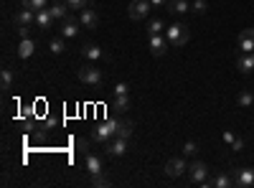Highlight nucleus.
Returning <instances> with one entry per match:
<instances>
[{
  "instance_id": "18",
  "label": "nucleus",
  "mask_w": 254,
  "mask_h": 188,
  "mask_svg": "<svg viewBox=\"0 0 254 188\" xmlns=\"http://www.w3.org/2000/svg\"><path fill=\"white\" fill-rule=\"evenodd\" d=\"M236 66L242 74H249V71H254V54H242L236 59Z\"/></svg>"
},
{
  "instance_id": "27",
  "label": "nucleus",
  "mask_w": 254,
  "mask_h": 188,
  "mask_svg": "<svg viewBox=\"0 0 254 188\" xmlns=\"http://www.w3.org/2000/svg\"><path fill=\"white\" fill-rule=\"evenodd\" d=\"M49 46H51V54H64V51H66L64 38H54V41L49 43Z\"/></svg>"
},
{
  "instance_id": "25",
  "label": "nucleus",
  "mask_w": 254,
  "mask_h": 188,
  "mask_svg": "<svg viewBox=\"0 0 254 188\" xmlns=\"http://www.w3.org/2000/svg\"><path fill=\"white\" fill-rule=\"evenodd\" d=\"M92 186H94V188H107V186H110V178L102 176V173H92Z\"/></svg>"
},
{
  "instance_id": "35",
  "label": "nucleus",
  "mask_w": 254,
  "mask_h": 188,
  "mask_svg": "<svg viewBox=\"0 0 254 188\" xmlns=\"http://www.w3.org/2000/svg\"><path fill=\"white\" fill-rule=\"evenodd\" d=\"M229 148H231L234 153H239V150H244V140H242V137H236V140L231 142V145H229Z\"/></svg>"
},
{
  "instance_id": "15",
  "label": "nucleus",
  "mask_w": 254,
  "mask_h": 188,
  "mask_svg": "<svg viewBox=\"0 0 254 188\" xmlns=\"http://www.w3.org/2000/svg\"><path fill=\"white\" fill-rule=\"evenodd\" d=\"M33 51H36V43H33L31 38H21L18 49H16V54L21 56V59H31V56H33Z\"/></svg>"
},
{
  "instance_id": "30",
  "label": "nucleus",
  "mask_w": 254,
  "mask_h": 188,
  "mask_svg": "<svg viewBox=\"0 0 254 188\" xmlns=\"http://www.w3.org/2000/svg\"><path fill=\"white\" fill-rule=\"evenodd\" d=\"M163 28H166V26H163L160 18H158V21H150V23H147V33H160Z\"/></svg>"
},
{
  "instance_id": "17",
  "label": "nucleus",
  "mask_w": 254,
  "mask_h": 188,
  "mask_svg": "<svg viewBox=\"0 0 254 188\" xmlns=\"http://www.w3.org/2000/svg\"><path fill=\"white\" fill-rule=\"evenodd\" d=\"M49 10H51V16H54L56 21H64V18H69V10H71V8L64 3V0H56Z\"/></svg>"
},
{
  "instance_id": "36",
  "label": "nucleus",
  "mask_w": 254,
  "mask_h": 188,
  "mask_svg": "<svg viewBox=\"0 0 254 188\" xmlns=\"http://www.w3.org/2000/svg\"><path fill=\"white\" fill-rule=\"evenodd\" d=\"M234 140H236V135L231 133V130H224V142H226V145H231Z\"/></svg>"
},
{
  "instance_id": "1",
  "label": "nucleus",
  "mask_w": 254,
  "mask_h": 188,
  "mask_svg": "<svg viewBox=\"0 0 254 188\" xmlns=\"http://www.w3.org/2000/svg\"><path fill=\"white\" fill-rule=\"evenodd\" d=\"M166 38H168L170 46H178V49L186 46L188 38H191L188 26H186V23H173V26H168V28H166Z\"/></svg>"
},
{
  "instance_id": "31",
  "label": "nucleus",
  "mask_w": 254,
  "mask_h": 188,
  "mask_svg": "<svg viewBox=\"0 0 254 188\" xmlns=\"http://www.w3.org/2000/svg\"><path fill=\"white\" fill-rule=\"evenodd\" d=\"M64 3H66L69 8H79V10L89 8V0H64Z\"/></svg>"
},
{
  "instance_id": "34",
  "label": "nucleus",
  "mask_w": 254,
  "mask_h": 188,
  "mask_svg": "<svg viewBox=\"0 0 254 188\" xmlns=\"http://www.w3.org/2000/svg\"><path fill=\"white\" fill-rule=\"evenodd\" d=\"M114 94H130V86H127L125 81H119V84L114 86Z\"/></svg>"
},
{
  "instance_id": "22",
  "label": "nucleus",
  "mask_w": 254,
  "mask_h": 188,
  "mask_svg": "<svg viewBox=\"0 0 254 188\" xmlns=\"http://www.w3.org/2000/svg\"><path fill=\"white\" fill-rule=\"evenodd\" d=\"M112 109H117V112H127V109H130V97H127V94H114V105H112Z\"/></svg>"
},
{
  "instance_id": "9",
  "label": "nucleus",
  "mask_w": 254,
  "mask_h": 188,
  "mask_svg": "<svg viewBox=\"0 0 254 188\" xmlns=\"http://www.w3.org/2000/svg\"><path fill=\"white\" fill-rule=\"evenodd\" d=\"M13 23L16 26H36V10H31V8L18 10L16 16H13Z\"/></svg>"
},
{
  "instance_id": "12",
  "label": "nucleus",
  "mask_w": 254,
  "mask_h": 188,
  "mask_svg": "<svg viewBox=\"0 0 254 188\" xmlns=\"http://www.w3.org/2000/svg\"><path fill=\"white\" fill-rule=\"evenodd\" d=\"M79 21H82V26H84V28H89V31H94V28H97V23H99V16H97V10H94V8H84Z\"/></svg>"
},
{
  "instance_id": "29",
  "label": "nucleus",
  "mask_w": 254,
  "mask_h": 188,
  "mask_svg": "<svg viewBox=\"0 0 254 188\" xmlns=\"http://www.w3.org/2000/svg\"><path fill=\"white\" fill-rule=\"evenodd\" d=\"M191 10L196 13V16H201V13H206V10H208V3H206V0H196V3L191 5Z\"/></svg>"
},
{
  "instance_id": "16",
  "label": "nucleus",
  "mask_w": 254,
  "mask_h": 188,
  "mask_svg": "<svg viewBox=\"0 0 254 188\" xmlns=\"http://www.w3.org/2000/svg\"><path fill=\"white\" fill-rule=\"evenodd\" d=\"M166 10H168V13H173V16H183V13H188V10H191V5H188V0H168Z\"/></svg>"
},
{
  "instance_id": "11",
  "label": "nucleus",
  "mask_w": 254,
  "mask_h": 188,
  "mask_svg": "<svg viewBox=\"0 0 254 188\" xmlns=\"http://www.w3.org/2000/svg\"><path fill=\"white\" fill-rule=\"evenodd\" d=\"M239 49L244 54H254V28H244L239 36Z\"/></svg>"
},
{
  "instance_id": "32",
  "label": "nucleus",
  "mask_w": 254,
  "mask_h": 188,
  "mask_svg": "<svg viewBox=\"0 0 254 188\" xmlns=\"http://www.w3.org/2000/svg\"><path fill=\"white\" fill-rule=\"evenodd\" d=\"M196 153H198V145L193 140H188L186 145H183V155H196Z\"/></svg>"
},
{
  "instance_id": "7",
  "label": "nucleus",
  "mask_w": 254,
  "mask_h": 188,
  "mask_svg": "<svg viewBox=\"0 0 254 188\" xmlns=\"http://www.w3.org/2000/svg\"><path fill=\"white\" fill-rule=\"evenodd\" d=\"M186 170H188V165H186L183 158H170V161L166 163V173H168L170 178H181Z\"/></svg>"
},
{
  "instance_id": "26",
  "label": "nucleus",
  "mask_w": 254,
  "mask_h": 188,
  "mask_svg": "<svg viewBox=\"0 0 254 188\" xmlns=\"http://www.w3.org/2000/svg\"><path fill=\"white\" fill-rule=\"evenodd\" d=\"M49 0H23V8H31V10H43Z\"/></svg>"
},
{
  "instance_id": "2",
  "label": "nucleus",
  "mask_w": 254,
  "mask_h": 188,
  "mask_svg": "<svg viewBox=\"0 0 254 188\" xmlns=\"http://www.w3.org/2000/svg\"><path fill=\"white\" fill-rule=\"evenodd\" d=\"M114 135H117V120H107V122H102L92 130V140L102 142V145H107Z\"/></svg>"
},
{
  "instance_id": "33",
  "label": "nucleus",
  "mask_w": 254,
  "mask_h": 188,
  "mask_svg": "<svg viewBox=\"0 0 254 188\" xmlns=\"http://www.w3.org/2000/svg\"><path fill=\"white\" fill-rule=\"evenodd\" d=\"M16 31H18L21 38H31V26H18Z\"/></svg>"
},
{
  "instance_id": "23",
  "label": "nucleus",
  "mask_w": 254,
  "mask_h": 188,
  "mask_svg": "<svg viewBox=\"0 0 254 188\" xmlns=\"http://www.w3.org/2000/svg\"><path fill=\"white\" fill-rule=\"evenodd\" d=\"M86 170L89 173H102V161H99V158L97 155H92V153H86Z\"/></svg>"
},
{
  "instance_id": "21",
  "label": "nucleus",
  "mask_w": 254,
  "mask_h": 188,
  "mask_svg": "<svg viewBox=\"0 0 254 188\" xmlns=\"http://www.w3.org/2000/svg\"><path fill=\"white\" fill-rule=\"evenodd\" d=\"M82 54H84V59H89V61H97V59L104 56V51L99 46H94V43H86V46L82 49Z\"/></svg>"
},
{
  "instance_id": "37",
  "label": "nucleus",
  "mask_w": 254,
  "mask_h": 188,
  "mask_svg": "<svg viewBox=\"0 0 254 188\" xmlns=\"http://www.w3.org/2000/svg\"><path fill=\"white\" fill-rule=\"evenodd\" d=\"M150 5H155V8H163V5H168V0H150Z\"/></svg>"
},
{
  "instance_id": "4",
  "label": "nucleus",
  "mask_w": 254,
  "mask_h": 188,
  "mask_svg": "<svg viewBox=\"0 0 254 188\" xmlns=\"http://www.w3.org/2000/svg\"><path fill=\"white\" fill-rule=\"evenodd\" d=\"M79 81H84V84H99L102 81V71L94 64H84V66H79Z\"/></svg>"
},
{
  "instance_id": "28",
  "label": "nucleus",
  "mask_w": 254,
  "mask_h": 188,
  "mask_svg": "<svg viewBox=\"0 0 254 188\" xmlns=\"http://www.w3.org/2000/svg\"><path fill=\"white\" fill-rule=\"evenodd\" d=\"M236 102L242 105V107H249V105L254 102V94H252V92H239V97H236Z\"/></svg>"
},
{
  "instance_id": "24",
  "label": "nucleus",
  "mask_w": 254,
  "mask_h": 188,
  "mask_svg": "<svg viewBox=\"0 0 254 188\" xmlns=\"http://www.w3.org/2000/svg\"><path fill=\"white\" fill-rule=\"evenodd\" d=\"M0 84H3L5 92L13 86V69H10V66H3V79H0Z\"/></svg>"
},
{
  "instance_id": "3",
  "label": "nucleus",
  "mask_w": 254,
  "mask_h": 188,
  "mask_svg": "<svg viewBox=\"0 0 254 188\" xmlns=\"http://www.w3.org/2000/svg\"><path fill=\"white\" fill-rule=\"evenodd\" d=\"M150 8H153L150 0H132L130 8H127V16H130L132 21H142V18H147Z\"/></svg>"
},
{
  "instance_id": "10",
  "label": "nucleus",
  "mask_w": 254,
  "mask_h": 188,
  "mask_svg": "<svg viewBox=\"0 0 254 188\" xmlns=\"http://www.w3.org/2000/svg\"><path fill=\"white\" fill-rule=\"evenodd\" d=\"M125 153H127V140L125 137H112L107 142V155L119 158V155H125Z\"/></svg>"
},
{
  "instance_id": "8",
  "label": "nucleus",
  "mask_w": 254,
  "mask_h": 188,
  "mask_svg": "<svg viewBox=\"0 0 254 188\" xmlns=\"http://www.w3.org/2000/svg\"><path fill=\"white\" fill-rule=\"evenodd\" d=\"M168 38H163L160 33H150V51H153V56H163L168 51Z\"/></svg>"
},
{
  "instance_id": "6",
  "label": "nucleus",
  "mask_w": 254,
  "mask_h": 188,
  "mask_svg": "<svg viewBox=\"0 0 254 188\" xmlns=\"http://www.w3.org/2000/svg\"><path fill=\"white\" fill-rule=\"evenodd\" d=\"M206 176H208V165H206V163L196 161V163H191V165H188V178H191L193 183H203V181H206Z\"/></svg>"
},
{
  "instance_id": "19",
  "label": "nucleus",
  "mask_w": 254,
  "mask_h": 188,
  "mask_svg": "<svg viewBox=\"0 0 254 188\" xmlns=\"http://www.w3.org/2000/svg\"><path fill=\"white\" fill-rule=\"evenodd\" d=\"M79 33V26H77V21H74L71 16L69 18H64V26H61V36L64 38H74Z\"/></svg>"
},
{
  "instance_id": "14",
  "label": "nucleus",
  "mask_w": 254,
  "mask_h": 188,
  "mask_svg": "<svg viewBox=\"0 0 254 188\" xmlns=\"http://www.w3.org/2000/svg\"><path fill=\"white\" fill-rule=\"evenodd\" d=\"M201 186H216V188H229V186H234V176H229V173H219V176L214 178V181H203Z\"/></svg>"
},
{
  "instance_id": "20",
  "label": "nucleus",
  "mask_w": 254,
  "mask_h": 188,
  "mask_svg": "<svg viewBox=\"0 0 254 188\" xmlns=\"http://www.w3.org/2000/svg\"><path fill=\"white\" fill-rule=\"evenodd\" d=\"M132 133H135V125H132L130 120L117 122V135H114V137H125V140H130V137H132Z\"/></svg>"
},
{
  "instance_id": "38",
  "label": "nucleus",
  "mask_w": 254,
  "mask_h": 188,
  "mask_svg": "<svg viewBox=\"0 0 254 188\" xmlns=\"http://www.w3.org/2000/svg\"><path fill=\"white\" fill-rule=\"evenodd\" d=\"M54 3H56V0H54Z\"/></svg>"
},
{
  "instance_id": "13",
  "label": "nucleus",
  "mask_w": 254,
  "mask_h": 188,
  "mask_svg": "<svg viewBox=\"0 0 254 188\" xmlns=\"http://www.w3.org/2000/svg\"><path fill=\"white\" fill-rule=\"evenodd\" d=\"M54 21H56V18L51 16V10H49V8H43V10H36V26L41 28V31H49Z\"/></svg>"
},
{
  "instance_id": "5",
  "label": "nucleus",
  "mask_w": 254,
  "mask_h": 188,
  "mask_svg": "<svg viewBox=\"0 0 254 188\" xmlns=\"http://www.w3.org/2000/svg\"><path fill=\"white\" fill-rule=\"evenodd\" d=\"M234 186L239 188H252L254 186V170L252 168H242V170H234Z\"/></svg>"
}]
</instances>
